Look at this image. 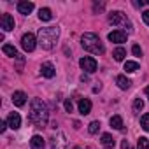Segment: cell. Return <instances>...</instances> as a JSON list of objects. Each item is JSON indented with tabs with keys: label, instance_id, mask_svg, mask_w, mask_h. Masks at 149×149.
I'll list each match as a JSON object with an SVG mask.
<instances>
[{
	"label": "cell",
	"instance_id": "cell-1",
	"mask_svg": "<svg viewBox=\"0 0 149 149\" xmlns=\"http://www.w3.org/2000/svg\"><path fill=\"white\" fill-rule=\"evenodd\" d=\"M47 118H49V114H47L46 104H44L40 98H33V100H32V105H30V114H28L30 123H33L35 126L42 128V126H46Z\"/></svg>",
	"mask_w": 149,
	"mask_h": 149
},
{
	"label": "cell",
	"instance_id": "cell-2",
	"mask_svg": "<svg viewBox=\"0 0 149 149\" xmlns=\"http://www.w3.org/2000/svg\"><path fill=\"white\" fill-rule=\"evenodd\" d=\"M58 37H60L58 26H47L39 30V44L42 46V49H53L54 44L58 42Z\"/></svg>",
	"mask_w": 149,
	"mask_h": 149
},
{
	"label": "cell",
	"instance_id": "cell-3",
	"mask_svg": "<svg viewBox=\"0 0 149 149\" xmlns=\"http://www.w3.org/2000/svg\"><path fill=\"white\" fill-rule=\"evenodd\" d=\"M81 46L86 49V51H90V53H93V54H104V44H102V40H100V37L97 35V33H83V37H81Z\"/></svg>",
	"mask_w": 149,
	"mask_h": 149
},
{
	"label": "cell",
	"instance_id": "cell-4",
	"mask_svg": "<svg viewBox=\"0 0 149 149\" xmlns=\"http://www.w3.org/2000/svg\"><path fill=\"white\" fill-rule=\"evenodd\" d=\"M109 21H111L112 25H118V26H126L128 32H132V23H130V19L126 18V14H123L121 11L111 13V14H109Z\"/></svg>",
	"mask_w": 149,
	"mask_h": 149
},
{
	"label": "cell",
	"instance_id": "cell-5",
	"mask_svg": "<svg viewBox=\"0 0 149 149\" xmlns=\"http://www.w3.org/2000/svg\"><path fill=\"white\" fill-rule=\"evenodd\" d=\"M21 46H23V49L25 51H28V53H32L33 49H35V46H37V39H35V35L33 33H25L23 37H21Z\"/></svg>",
	"mask_w": 149,
	"mask_h": 149
},
{
	"label": "cell",
	"instance_id": "cell-6",
	"mask_svg": "<svg viewBox=\"0 0 149 149\" xmlns=\"http://www.w3.org/2000/svg\"><path fill=\"white\" fill-rule=\"evenodd\" d=\"M79 65H81V68H83L84 72H88V74H93V72L97 70V60L91 58V56L81 58V60H79Z\"/></svg>",
	"mask_w": 149,
	"mask_h": 149
},
{
	"label": "cell",
	"instance_id": "cell-7",
	"mask_svg": "<svg viewBox=\"0 0 149 149\" xmlns=\"http://www.w3.org/2000/svg\"><path fill=\"white\" fill-rule=\"evenodd\" d=\"M67 147V139L63 132H58L56 137L51 139V149H65Z\"/></svg>",
	"mask_w": 149,
	"mask_h": 149
},
{
	"label": "cell",
	"instance_id": "cell-8",
	"mask_svg": "<svg viewBox=\"0 0 149 149\" xmlns=\"http://www.w3.org/2000/svg\"><path fill=\"white\" fill-rule=\"evenodd\" d=\"M0 28H2L4 32L14 30V18L11 14H2L0 16Z\"/></svg>",
	"mask_w": 149,
	"mask_h": 149
},
{
	"label": "cell",
	"instance_id": "cell-9",
	"mask_svg": "<svg viewBox=\"0 0 149 149\" xmlns=\"http://www.w3.org/2000/svg\"><path fill=\"white\" fill-rule=\"evenodd\" d=\"M109 40L116 42V44H123V42H126V33L123 30H114L109 33Z\"/></svg>",
	"mask_w": 149,
	"mask_h": 149
},
{
	"label": "cell",
	"instance_id": "cell-10",
	"mask_svg": "<svg viewBox=\"0 0 149 149\" xmlns=\"http://www.w3.org/2000/svg\"><path fill=\"white\" fill-rule=\"evenodd\" d=\"M7 125H9V128L18 130V128L21 126V118H19V114H18V112H11L9 118H7Z\"/></svg>",
	"mask_w": 149,
	"mask_h": 149
},
{
	"label": "cell",
	"instance_id": "cell-11",
	"mask_svg": "<svg viewBox=\"0 0 149 149\" xmlns=\"http://www.w3.org/2000/svg\"><path fill=\"white\" fill-rule=\"evenodd\" d=\"M18 11L19 14H30L33 11V4L28 0H21V2H18Z\"/></svg>",
	"mask_w": 149,
	"mask_h": 149
},
{
	"label": "cell",
	"instance_id": "cell-12",
	"mask_svg": "<svg viewBox=\"0 0 149 149\" xmlns=\"http://www.w3.org/2000/svg\"><path fill=\"white\" fill-rule=\"evenodd\" d=\"M13 102H14L16 107H23L26 104V95L23 91H14L13 93Z\"/></svg>",
	"mask_w": 149,
	"mask_h": 149
},
{
	"label": "cell",
	"instance_id": "cell-13",
	"mask_svg": "<svg viewBox=\"0 0 149 149\" xmlns=\"http://www.w3.org/2000/svg\"><path fill=\"white\" fill-rule=\"evenodd\" d=\"M40 72H42V76H44V77L51 79V77L54 76V67H53V63H49V61L42 63V67H40Z\"/></svg>",
	"mask_w": 149,
	"mask_h": 149
},
{
	"label": "cell",
	"instance_id": "cell-14",
	"mask_svg": "<svg viewBox=\"0 0 149 149\" xmlns=\"http://www.w3.org/2000/svg\"><path fill=\"white\" fill-rule=\"evenodd\" d=\"M2 51H4V54H7V56H14V58H18V60H23L21 54L16 51V47L11 46V44H4V46H2Z\"/></svg>",
	"mask_w": 149,
	"mask_h": 149
},
{
	"label": "cell",
	"instance_id": "cell-15",
	"mask_svg": "<svg viewBox=\"0 0 149 149\" xmlns=\"http://www.w3.org/2000/svg\"><path fill=\"white\" fill-rule=\"evenodd\" d=\"M79 112L84 114V116L91 112V102H90L88 98H81V100H79Z\"/></svg>",
	"mask_w": 149,
	"mask_h": 149
},
{
	"label": "cell",
	"instance_id": "cell-16",
	"mask_svg": "<svg viewBox=\"0 0 149 149\" xmlns=\"http://www.w3.org/2000/svg\"><path fill=\"white\" fill-rule=\"evenodd\" d=\"M30 146H32V149H44L46 142H44V139L40 135H33L30 139Z\"/></svg>",
	"mask_w": 149,
	"mask_h": 149
},
{
	"label": "cell",
	"instance_id": "cell-17",
	"mask_svg": "<svg viewBox=\"0 0 149 149\" xmlns=\"http://www.w3.org/2000/svg\"><path fill=\"white\" fill-rule=\"evenodd\" d=\"M116 84H118L121 90H128V88L132 86V81L126 79L125 76H118V77H116Z\"/></svg>",
	"mask_w": 149,
	"mask_h": 149
},
{
	"label": "cell",
	"instance_id": "cell-18",
	"mask_svg": "<svg viewBox=\"0 0 149 149\" xmlns=\"http://www.w3.org/2000/svg\"><path fill=\"white\" fill-rule=\"evenodd\" d=\"M39 18H40V21H51V19H53V13H51V9H47V7L40 9V11H39Z\"/></svg>",
	"mask_w": 149,
	"mask_h": 149
},
{
	"label": "cell",
	"instance_id": "cell-19",
	"mask_svg": "<svg viewBox=\"0 0 149 149\" xmlns=\"http://www.w3.org/2000/svg\"><path fill=\"white\" fill-rule=\"evenodd\" d=\"M112 56H114L116 61H123L125 56H126V49H125V47H116L114 53H112Z\"/></svg>",
	"mask_w": 149,
	"mask_h": 149
},
{
	"label": "cell",
	"instance_id": "cell-20",
	"mask_svg": "<svg viewBox=\"0 0 149 149\" xmlns=\"http://www.w3.org/2000/svg\"><path fill=\"white\" fill-rule=\"evenodd\" d=\"M102 144L109 149V147H114L116 140L112 139V135H111V133H104V135H102Z\"/></svg>",
	"mask_w": 149,
	"mask_h": 149
},
{
	"label": "cell",
	"instance_id": "cell-21",
	"mask_svg": "<svg viewBox=\"0 0 149 149\" xmlns=\"http://www.w3.org/2000/svg\"><path fill=\"white\" fill-rule=\"evenodd\" d=\"M111 126L116 128V130H123V119H121V116H112L111 118Z\"/></svg>",
	"mask_w": 149,
	"mask_h": 149
},
{
	"label": "cell",
	"instance_id": "cell-22",
	"mask_svg": "<svg viewBox=\"0 0 149 149\" xmlns=\"http://www.w3.org/2000/svg\"><path fill=\"white\" fill-rule=\"evenodd\" d=\"M125 70L130 72V74H132V72H137V70H139V63H137V61H126V63H125Z\"/></svg>",
	"mask_w": 149,
	"mask_h": 149
},
{
	"label": "cell",
	"instance_id": "cell-23",
	"mask_svg": "<svg viewBox=\"0 0 149 149\" xmlns=\"http://www.w3.org/2000/svg\"><path fill=\"white\" fill-rule=\"evenodd\" d=\"M137 149H149V139L140 137L139 142H137Z\"/></svg>",
	"mask_w": 149,
	"mask_h": 149
},
{
	"label": "cell",
	"instance_id": "cell-24",
	"mask_svg": "<svg viewBox=\"0 0 149 149\" xmlns=\"http://www.w3.org/2000/svg\"><path fill=\"white\" fill-rule=\"evenodd\" d=\"M144 109V102H142V98H135V102H133V112H140Z\"/></svg>",
	"mask_w": 149,
	"mask_h": 149
},
{
	"label": "cell",
	"instance_id": "cell-25",
	"mask_svg": "<svg viewBox=\"0 0 149 149\" xmlns=\"http://www.w3.org/2000/svg\"><path fill=\"white\" fill-rule=\"evenodd\" d=\"M98 130H100V121H91L90 126H88V132L90 133H97Z\"/></svg>",
	"mask_w": 149,
	"mask_h": 149
},
{
	"label": "cell",
	"instance_id": "cell-26",
	"mask_svg": "<svg viewBox=\"0 0 149 149\" xmlns=\"http://www.w3.org/2000/svg\"><path fill=\"white\" fill-rule=\"evenodd\" d=\"M140 126H142L146 132H149V114H144V116L140 118Z\"/></svg>",
	"mask_w": 149,
	"mask_h": 149
},
{
	"label": "cell",
	"instance_id": "cell-27",
	"mask_svg": "<svg viewBox=\"0 0 149 149\" xmlns=\"http://www.w3.org/2000/svg\"><path fill=\"white\" fill-rule=\"evenodd\" d=\"M132 53H133L135 56H142V49H140V46H139V44H135V46L132 47Z\"/></svg>",
	"mask_w": 149,
	"mask_h": 149
},
{
	"label": "cell",
	"instance_id": "cell-28",
	"mask_svg": "<svg viewBox=\"0 0 149 149\" xmlns=\"http://www.w3.org/2000/svg\"><path fill=\"white\" fill-rule=\"evenodd\" d=\"M147 4H149V0H135V2H133L135 7H144V6H147Z\"/></svg>",
	"mask_w": 149,
	"mask_h": 149
},
{
	"label": "cell",
	"instance_id": "cell-29",
	"mask_svg": "<svg viewBox=\"0 0 149 149\" xmlns=\"http://www.w3.org/2000/svg\"><path fill=\"white\" fill-rule=\"evenodd\" d=\"M72 109H74L72 100H65V111H67V112H72Z\"/></svg>",
	"mask_w": 149,
	"mask_h": 149
},
{
	"label": "cell",
	"instance_id": "cell-30",
	"mask_svg": "<svg viewBox=\"0 0 149 149\" xmlns=\"http://www.w3.org/2000/svg\"><path fill=\"white\" fill-rule=\"evenodd\" d=\"M142 19H144V23H146V25H149V9H147V11H144Z\"/></svg>",
	"mask_w": 149,
	"mask_h": 149
},
{
	"label": "cell",
	"instance_id": "cell-31",
	"mask_svg": "<svg viewBox=\"0 0 149 149\" xmlns=\"http://www.w3.org/2000/svg\"><path fill=\"white\" fill-rule=\"evenodd\" d=\"M121 149H132L130 142H128V140H123V142H121Z\"/></svg>",
	"mask_w": 149,
	"mask_h": 149
},
{
	"label": "cell",
	"instance_id": "cell-32",
	"mask_svg": "<svg viewBox=\"0 0 149 149\" xmlns=\"http://www.w3.org/2000/svg\"><path fill=\"white\" fill-rule=\"evenodd\" d=\"M7 126H9V125H7V121H2V123H0V132H2V133H4Z\"/></svg>",
	"mask_w": 149,
	"mask_h": 149
},
{
	"label": "cell",
	"instance_id": "cell-33",
	"mask_svg": "<svg viewBox=\"0 0 149 149\" xmlns=\"http://www.w3.org/2000/svg\"><path fill=\"white\" fill-rule=\"evenodd\" d=\"M93 9H95V11H102V9H104V4H100V6H98V4H95V6H93Z\"/></svg>",
	"mask_w": 149,
	"mask_h": 149
},
{
	"label": "cell",
	"instance_id": "cell-34",
	"mask_svg": "<svg viewBox=\"0 0 149 149\" xmlns=\"http://www.w3.org/2000/svg\"><path fill=\"white\" fill-rule=\"evenodd\" d=\"M146 95H147V98H149V86L146 88Z\"/></svg>",
	"mask_w": 149,
	"mask_h": 149
},
{
	"label": "cell",
	"instance_id": "cell-35",
	"mask_svg": "<svg viewBox=\"0 0 149 149\" xmlns=\"http://www.w3.org/2000/svg\"><path fill=\"white\" fill-rule=\"evenodd\" d=\"M74 149H81V147H74Z\"/></svg>",
	"mask_w": 149,
	"mask_h": 149
}]
</instances>
